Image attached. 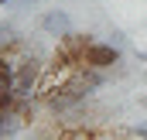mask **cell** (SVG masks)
<instances>
[{"instance_id":"obj_1","label":"cell","mask_w":147,"mask_h":140,"mask_svg":"<svg viewBox=\"0 0 147 140\" xmlns=\"http://www.w3.org/2000/svg\"><path fill=\"white\" fill-rule=\"evenodd\" d=\"M48 65L41 62V55L34 51H21L17 55V72H14V96L17 99H34L38 89H41V79H45Z\"/></svg>"},{"instance_id":"obj_2","label":"cell","mask_w":147,"mask_h":140,"mask_svg":"<svg viewBox=\"0 0 147 140\" xmlns=\"http://www.w3.org/2000/svg\"><path fill=\"white\" fill-rule=\"evenodd\" d=\"M120 62H123V48H116V44H110V41H92V44L86 48V62H82V65L113 72Z\"/></svg>"},{"instance_id":"obj_3","label":"cell","mask_w":147,"mask_h":140,"mask_svg":"<svg viewBox=\"0 0 147 140\" xmlns=\"http://www.w3.org/2000/svg\"><path fill=\"white\" fill-rule=\"evenodd\" d=\"M41 31L51 38H65L72 31V17L65 14V10H45L41 14Z\"/></svg>"},{"instance_id":"obj_4","label":"cell","mask_w":147,"mask_h":140,"mask_svg":"<svg viewBox=\"0 0 147 140\" xmlns=\"http://www.w3.org/2000/svg\"><path fill=\"white\" fill-rule=\"evenodd\" d=\"M24 51V41L17 34V28L10 24V21H0V55H21Z\"/></svg>"},{"instance_id":"obj_5","label":"cell","mask_w":147,"mask_h":140,"mask_svg":"<svg viewBox=\"0 0 147 140\" xmlns=\"http://www.w3.org/2000/svg\"><path fill=\"white\" fill-rule=\"evenodd\" d=\"M24 127H28V123H24V116L17 113V103L10 106V109H3V113H0V140L17 137V133H21Z\"/></svg>"},{"instance_id":"obj_6","label":"cell","mask_w":147,"mask_h":140,"mask_svg":"<svg viewBox=\"0 0 147 140\" xmlns=\"http://www.w3.org/2000/svg\"><path fill=\"white\" fill-rule=\"evenodd\" d=\"M110 44H116V48H127V34H123V31H113V34H110Z\"/></svg>"},{"instance_id":"obj_7","label":"cell","mask_w":147,"mask_h":140,"mask_svg":"<svg viewBox=\"0 0 147 140\" xmlns=\"http://www.w3.org/2000/svg\"><path fill=\"white\" fill-rule=\"evenodd\" d=\"M134 137H140V140H147V127H134Z\"/></svg>"},{"instance_id":"obj_8","label":"cell","mask_w":147,"mask_h":140,"mask_svg":"<svg viewBox=\"0 0 147 140\" xmlns=\"http://www.w3.org/2000/svg\"><path fill=\"white\" fill-rule=\"evenodd\" d=\"M137 58H140V62H147V51H137Z\"/></svg>"},{"instance_id":"obj_9","label":"cell","mask_w":147,"mask_h":140,"mask_svg":"<svg viewBox=\"0 0 147 140\" xmlns=\"http://www.w3.org/2000/svg\"><path fill=\"white\" fill-rule=\"evenodd\" d=\"M10 3H14V0H10ZM17 3H34V0H17Z\"/></svg>"},{"instance_id":"obj_10","label":"cell","mask_w":147,"mask_h":140,"mask_svg":"<svg viewBox=\"0 0 147 140\" xmlns=\"http://www.w3.org/2000/svg\"><path fill=\"white\" fill-rule=\"evenodd\" d=\"M7 3H10V0H0V10H3V7H7Z\"/></svg>"},{"instance_id":"obj_11","label":"cell","mask_w":147,"mask_h":140,"mask_svg":"<svg viewBox=\"0 0 147 140\" xmlns=\"http://www.w3.org/2000/svg\"><path fill=\"white\" fill-rule=\"evenodd\" d=\"M140 103H144V106H147V96H140Z\"/></svg>"}]
</instances>
